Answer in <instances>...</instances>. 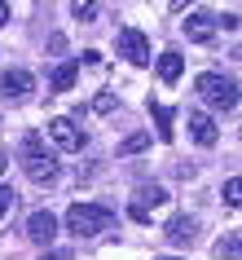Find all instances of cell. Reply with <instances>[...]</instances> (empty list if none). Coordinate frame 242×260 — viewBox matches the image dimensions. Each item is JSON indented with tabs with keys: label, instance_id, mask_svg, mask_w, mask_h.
Masks as SVG:
<instances>
[{
	"label": "cell",
	"instance_id": "obj_2",
	"mask_svg": "<svg viewBox=\"0 0 242 260\" xmlns=\"http://www.w3.org/2000/svg\"><path fill=\"white\" fill-rule=\"evenodd\" d=\"M66 230L75 234V238H97V234L115 230V212H110V207H101V203H71Z\"/></svg>",
	"mask_w": 242,
	"mask_h": 260
},
{
	"label": "cell",
	"instance_id": "obj_12",
	"mask_svg": "<svg viewBox=\"0 0 242 260\" xmlns=\"http://www.w3.org/2000/svg\"><path fill=\"white\" fill-rule=\"evenodd\" d=\"M150 115H154V123H159V141H172L176 137V110L163 106V102H150Z\"/></svg>",
	"mask_w": 242,
	"mask_h": 260
},
{
	"label": "cell",
	"instance_id": "obj_6",
	"mask_svg": "<svg viewBox=\"0 0 242 260\" xmlns=\"http://www.w3.org/2000/svg\"><path fill=\"white\" fill-rule=\"evenodd\" d=\"M0 97H5V102H31V97H36V75H31V71H22V67H9L5 71V75H0Z\"/></svg>",
	"mask_w": 242,
	"mask_h": 260
},
{
	"label": "cell",
	"instance_id": "obj_24",
	"mask_svg": "<svg viewBox=\"0 0 242 260\" xmlns=\"http://www.w3.org/2000/svg\"><path fill=\"white\" fill-rule=\"evenodd\" d=\"M5 22H9V5L0 0V27H5Z\"/></svg>",
	"mask_w": 242,
	"mask_h": 260
},
{
	"label": "cell",
	"instance_id": "obj_8",
	"mask_svg": "<svg viewBox=\"0 0 242 260\" xmlns=\"http://www.w3.org/2000/svg\"><path fill=\"white\" fill-rule=\"evenodd\" d=\"M53 234H57V216H53V212H31V216H27V238H31V243L49 247V243H53Z\"/></svg>",
	"mask_w": 242,
	"mask_h": 260
},
{
	"label": "cell",
	"instance_id": "obj_22",
	"mask_svg": "<svg viewBox=\"0 0 242 260\" xmlns=\"http://www.w3.org/2000/svg\"><path fill=\"white\" fill-rule=\"evenodd\" d=\"M80 62H84V67H97V62H101V53H97V49H84Z\"/></svg>",
	"mask_w": 242,
	"mask_h": 260
},
{
	"label": "cell",
	"instance_id": "obj_5",
	"mask_svg": "<svg viewBox=\"0 0 242 260\" xmlns=\"http://www.w3.org/2000/svg\"><path fill=\"white\" fill-rule=\"evenodd\" d=\"M115 49H119L123 62H132V67H150V40H146V31L119 27V36H115Z\"/></svg>",
	"mask_w": 242,
	"mask_h": 260
},
{
	"label": "cell",
	"instance_id": "obj_25",
	"mask_svg": "<svg viewBox=\"0 0 242 260\" xmlns=\"http://www.w3.org/2000/svg\"><path fill=\"white\" fill-rule=\"evenodd\" d=\"M5 168H9V164H5V154H0V177H5Z\"/></svg>",
	"mask_w": 242,
	"mask_h": 260
},
{
	"label": "cell",
	"instance_id": "obj_14",
	"mask_svg": "<svg viewBox=\"0 0 242 260\" xmlns=\"http://www.w3.org/2000/svg\"><path fill=\"white\" fill-rule=\"evenodd\" d=\"M159 203H167V190H163V185H141V190L132 194V207H146V212H154Z\"/></svg>",
	"mask_w": 242,
	"mask_h": 260
},
{
	"label": "cell",
	"instance_id": "obj_4",
	"mask_svg": "<svg viewBox=\"0 0 242 260\" xmlns=\"http://www.w3.org/2000/svg\"><path fill=\"white\" fill-rule=\"evenodd\" d=\"M49 141H53L57 150H66V154H80L84 146H88V133H84L75 119H66V115H57L53 123H49Z\"/></svg>",
	"mask_w": 242,
	"mask_h": 260
},
{
	"label": "cell",
	"instance_id": "obj_13",
	"mask_svg": "<svg viewBox=\"0 0 242 260\" xmlns=\"http://www.w3.org/2000/svg\"><path fill=\"white\" fill-rule=\"evenodd\" d=\"M75 80H80V62H62V67H53V93H66V88H75Z\"/></svg>",
	"mask_w": 242,
	"mask_h": 260
},
{
	"label": "cell",
	"instance_id": "obj_10",
	"mask_svg": "<svg viewBox=\"0 0 242 260\" xmlns=\"http://www.w3.org/2000/svg\"><path fill=\"white\" fill-rule=\"evenodd\" d=\"M189 137L198 141V146H216L220 128H216V119L207 115V110H194V115H189Z\"/></svg>",
	"mask_w": 242,
	"mask_h": 260
},
{
	"label": "cell",
	"instance_id": "obj_18",
	"mask_svg": "<svg viewBox=\"0 0 242 260\" xmlns=\"http://www.w3.org/2000/svg\"><path fill=\"white\" fill-rule=\"evenodd\" d=\"M14 207H18V190H14V185H5V181H0V220L9 216Z\"/></svg>",
	"mask_w": 242,
	"mask_h": 260
},
{
	"label": "cell",
	"instance_id": "obj_7",
	"mask_svg": "<svg viewBox=\"0 0 242 260\" xmlns=\"http://www.w3.org/2000/svg\"><path fill=\"white\" fill-rule=\"evenodd\" d=\"M163 238H167L172 247H189L194 238H198V216H185V212L172 216L167 225H163Z\"/></svg>",
	"mask_w": 242,
	"mask_h": 260
},
{
	"label": "cell",
	"instance_id": "obj_15",
	"mask_svg": "<svg viewBox=\"0 0 242 260\" xmlns=\"http://www.w3.org/2000/svg\"><path fill=\"white\" fill-rule=\"evenodd\" d=\"M212 251H216V260H242V234H225Z\"/></svg>",
	"mask_w": 242,
	"mask_h": 260
},
{
	"label": "cell",
	"instance_id": "obj_3",
	"mask_svg": "<svg viewBox=\"0 0 242 260\" xmlns=\"http://www.w3.org/2000/svg\"><path fill=\"white\" fill-rule=\"evenodd\" d=\"M194 93L207 102L212 110H238V102H242V93H238V84L229 80V75H216V71H207V75H198L194 80Z\"/></svg>",
	"mask_w": 242,
	"mask_h": 260
},
{
	"label": "cell",
	"instance_id": "obj_21",
	"mask_svg": "<svg viewBox=\"0 0 242 260\" xmlns=\"http://www.w3.org/2000/svg\"><path fill=\"white\" fill-rule=\"evenodd\" d=\"M49 53H66V36H62V31L49 36Z\"/></svg>",
	"mask_w": 242,
	"mask_h": 260
},
{
	"label": "cell",
	"instance_id": "obj_11",
	"mask_svg": "<svg viewBox=\"0 0 242 260\" xmlns=\"http://www.w3.org/2000/svg\"><path fill=\"white\" fill-rule=\"evenodd\" d=\"M154 71H159V80H163V84H176L181 75H185V57L176 53V49H163L159 62H154Z\"/></svg>",
	"mask_w": 242,
	"mask_h": 260
},
{
	"label": "cell",
	"instance_id": "obj_19",
	"mask_svg": "<svg viewBox=\"0 0 242 260\" xmlns=\"http://www.w3.org/2000/svg\"><path fill=\"white\" fill-rule=\"evenodd\" d=\"M71 18H75V22H93V18H97V5H88V0L80 5V0H75V5H71Z\"/></svg>",
	"mask_w": 242,
	"mask_h": 260
},
{
	"label": "cell",
	"instance_id": "obj_26",
	"mask_svg": "<svg viewBox=\"0 0 242 260\" xmlns=\"http://www.w3.org/2000/svg\"><path fill=\"white\" fill-rule=\"evenodd\" d=\"M159 260H185V256H159Z\"/></svg>",
	"mask_w": 242,
	"mask_h": 260
},
{
	"label": "cell",
	"instance_id": "obj_20",
	"mask_svg": "<svg viewBox=\"0 0 242 260\" xmlns=\"http://www.w3.org/2000/svg\"><path fill=\"white\" fill-rule=\"evenodd\" d=\"M115 106H119V97H115V93H97L93 97V110H97V115H110Z\"/></svg>",
	"mask_w": 242,
	"mask_h": 260
},
{
	"label": "cell",
	"instance_id": "obj_17",
	"mask_svg": "<svg viewBox=\"0 0 242 260\" xmlns=\"http://www.w3.org/2000/svg\"><path fill=\"white\" fill-rule=\"evenodd\" d=\"M220 199H225L229 207H242V177H229L225 190H220Z\"/></svg>",
	"mask_w": 242,
	"mask_h": 260
},
{
	"label": "cell",
	"instance_id": "obj_1",
	"mask_svg": "<svg viewBox=\"0 0 242 260\" xmlns=\"http://www.w3.org/2000/svg\"><path fill=\"white\" fill-rule=\"evenodd\" d=\"M18 154H22V172H27L36 185H53L57 181V159H53V150H44L40 133H27L22 146H18Z\"/></svg>",
	"mask_w": 242,
	"mask_h": 260
},
{
	"label": "cell",
	"instance_id": "obj_9",
	"mask_svg": "<svg viewBox=\"0 0 242 260\" xmlns=\"http://www.w3.org/2000/svg\"><path fill=\"white\" fill-rule=\"evenodd\" d=\"M216 27H220V22H216V14H207V9H194V14L185 18V36L194 44H207L216 36Z\"/></svg>",
	"mask_w": 242,
	"mask_h": 260
},
{
	"label": "cell",
	"instance_id": "obj_16",
	"mask_svg": "<svg viewBox=\"0 0 242 260\" xmlns=\"http://www.w3.org/2000/svg\"><path fill=\"white\" fill-rule=\"evenodd\" d=\"M146 146H150V133H132V137L119 141V150H115V154H141Z\"/></svg>",
	"mask_w": 242,
	"mask_h": 260
},
{
	"label": "cell",
	"instance_id": "obj_23",
	"mask_svg": "<svg viewBox=\"0 0 242 260\" xmlns=\"http://www.w3.org/2000/svg\"><path fill=\"white\" fill-rule=\"evenodd\" d=\"M40 260H71V251H44Z\"/></svg>",
	"mask_w": 242,
	"mask_h": 260
}]
</instances>
